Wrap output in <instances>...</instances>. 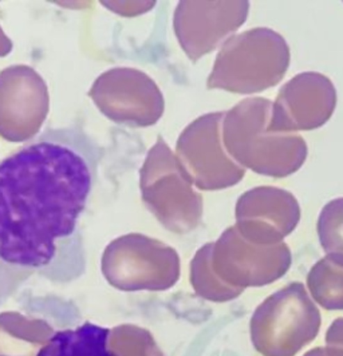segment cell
Wrapping results in <instances>:
<instances>
[{
	"label": "cell",
	"mask_w": 343,
	"mask_h": 356,
	"mask_svg": "<svg viewBox=\"0 0 343 356\" xmlns=\"http://www.w3.org/2000/svg\"><path fill=\"white\" fill-rule=\"evenodd\" d=\"M98 145L79 127H51L0 162V260L67 284L86 270L79 231Z\"/></svg>",
	"instance_id": "1"
},
{
	"label": "cell",
	"mask_w": 343,
	"mask_h": 356,
	"mask_svg": "<svg viewBox=\"0 0 343 356\" xmlns=\"http://www.w3.org/2000/svg\"><path fill=\"white\" fill-rule=\"evenodd\" d=\"M271 101L247 98L225 113L223 143L240 166L262 176L283 178L298 172L308 159L301 136L273 133Z\"/></svg>",
	"instance_id": "2"
},
{
	"label": "cell",
	"mask_w": 343,
	"mask_h": 356,
	"mask_svg": "<svg viewBox=\"0 0 343 356\" xmlns=\"http://www.w3.org/2000/svg\"><path fill=\"white\" fill-rule=\"evenodd\" d=\"M286 39L271 29L257 27L231 36L217 54L207 89L256 94L276 86L289 67Z\"/></svg>",
	"instance_id": "3"
},
{
	"label": "cell",
	"mask_w": 343,
	"mask_h": 356,
	"mask_svg": "<svg viewBox=\"0 0 343 356\" xmlns=\"http://www.w3.org/2000/svg\"><path fill=\"white\" fill-rule=\"evenodd\" d=\"M140 189L145 207L165 229L186 234L195 231L202 217V197L179 157L159 136L140 170Z\"/></svg>",
	"instance_id": "4"
},
{
	"label": "cell",
	"mask_w": 343,
	"mask_h": 356,
	"mask_svg": "<svg viewBox=\"0 0 343 356\" xmlns=\"http://www.w3.org/2000/svg\"><path fill=\"white\" fill-rule=\"evenodd\" d=\"M322 316L305 285L291 283L260 304L250 321L255 350L263 356H295L319 334Z\"/></svg>",
	"instance_id": "5"
},
{
	"label": "cell",
	"mask_w": 343,
	"mask_h": 356,
	"mask_svg": "<svg viewBox=\"0 0 343 356\" xmlns=\"http://www.w3.org/2000/svg\"><path fill=\"white\" fill-rule=\"evenodd\" d=\"M102 270L122 289H163L180 275V257L172 247L141 233L111 241L102 256Z\"/></svg>",
	"instance_id": "6"
},
{
	"label": "cell",
	"mask_w": 343,
	"mask_h": 356,
	"mask_svg": "<svg viewBox=\"0 0 343 356\" xmlns=\"http://www.w3.org/2000/svg\"><path fill=\"white\" fill-rule=\"evenodd\" d=\"M225 111L208 113L195 120L181 133L176 156L200 191H220L237 185L246 175L225 152L223 121Z\"/></svg>",
	"instance_id": "7"
},
{
	"label": "cell",
	"mask_w": 343,
	"mask_h": 356,
	"mask_svg": "<svg viewBox=\"0 0 343 356\" xmlns=\"http://www.w3.org/2000/svg\"><path fill=\"white\" fill-rule=\"evenodd\" d=\"M291 263L286 243L257 245L246 240L236 227L221 233L211 254V267L217 279L241 291L275 283L289 272Z\"/></svg>",
	"instance_id": "8"
},
{
	"label": "cell",
	"mask_w": 343,
	"mask_h": 356,
	"mask_svg": "<svg viewBox=\"0 0 343 356\" xmlns=\"http://www.w3.org/2000/svg\"><path fill=\"white\" fill-rule=\"evenodd\" d=\"M91 101L110 121L130 127L156 125L165 101L156 82L145 72L115 67L101 74L89 90Z\"/></svg>",
	"instance_id": "9"
},
{
	"label": "cell",
	"mask_w": 343,
	"mask_h": 356,
	"mask_svg": "<svg viewBox=\"0 0 343 356\" xmlns=\"http://www.w3.org/2000/svg\"><path fill=\"white\" fill-rule=\"evenodd\" d=\"M50 110L45 79L26 65L0 72V137L8 143L35 138Z\"/></svg>",
	"instance_id": "10"
},
{
	"label": "cell",
	"mask_w": 343,
	"mask_h": 356,
	"mask_svg": "<svg viewBox=\"0 0 343 356\" xmlns=\"http://www.w3.org/2000/svg\"><path fill=\"white\" fill-rule=\"evenodd\" d=\"M250 1L182 0L175 11V33L193 62L214 51L248 18ZM230 39V38H228Z\"/></svg>",
	"instance_id": "11"
},
{
	"label": "cell",
	"mask_w": 343,
	"mask_h": 356,
	"mask_svg": "<svg viewBox=\"0 0 343 356\" xmlns=\"http://www.w3.org/2000/svg\"><path fill=\"white\" fill-rule=\"evenodd\" d=\"M337 106L334 83L321 72H302L280 89L272 104L270 129L294 134L315 130L331 118Z\"/></svg>",
	"instance_id": "12"
},
{
	"label": "cell",
	"mask_w": 343,
	"mask_h": 356,
	"mask_svg": "<svg viewBox=\"0 0 343 356\" xmlns=\"http://www.w3.org/2000/svg\"><path fill=\"white\" fill-rule=\"evenodd\" d=\"M236 229L257 245L283 243L301 220L298 200L289 191L257 186L243 193L236 202Z\"/></svg>",
	"instance_id": "13"
},
{
	"label": "cell",
	"mask_w": 343,
	"mask_h": 356,
	"mask_svg": "<svg viewBox=\"0 0 343 356\" xmlns=\"http://www.w3.org/2000/svg\"><path fill=\"white\" fill-rule=\"evenodd\" d=\"M110 330L85 321L72 330H59L35 356H118L109 350Z\"/></svg>",
	"instance_id": "14"
},
{
	"label": "cell",
	"mask_w": 343,
	"mask_h": 356,
	"mask_svg": "<svg viewBox=\"0 0 343 356\" xmlns=\"http://www.w3.org/2000/svg\"><path fill=\"white\" fill-rule=\"evenodd\" d=\"M312 299L327 311H343V263L330 256L321 259L308 275Z\"/></svg>",
	"instance_id": "15"
},
{
	"label": "cell",
	"mask_w": 343,
	"mask_h": 356,
	"mask_svg": "<svg viewBox=\"0 0 343 356\" xmlns=\"http://www.w3.org/2000/svg\"><path fill=\"white\" fill-rule=\"evenodd\" d=\"M212 248L214 243H208L196 253L192 261V283L200 295L209 300L228 302L236 299L243 291L231 288L217 279L211 267Z\"/></svg>",
	"instance_id": "16"
},
{
	"label": "cell",
	"mask_w": 343,
	"mask_h": 356,
	"mask_svg": "<svg viewBox=\"0 0 343 356\" xmlns=\"http://www.w3.org/2000/svg\"><path fill=\"white\" fill-rule=\"evenodd\" d=\"M318 236L326 254L343 263V197L326 204L318 218Z\"/></svg>",
	"instance_id": "17"
},
{
	"label": "cell",
	"mask_w": 343,
	"mask_h": 356,
	"mask_svg": "<svg viewBox=\"0 0 343 356\" xmlns=\"http://www.w3.org/2000/svg\"><path fill=\"white\" fill-rule=\"evenodd\" d=\"M105 7L113 10L114 13L125 17H133V15H140L146 13V10L152 8L156 3H144V1H114V3H108V1H101Z\"/></svg>",
	"instance_id": "18"
},
{
	"label": "cell",
	"mask_w": 343,
	"mask_h": 356,
	"mask_svg": "<svg viewBox=\"0 0 343 356\" xmlns=\"http://www.w3.org/2000/svg\"><path fill=\"white\" fill-rule=\"evenodd\" d=\"M326 344L330 347L343 350V318H338L331 323L326 331Z\"/></svg>",
	"instance_id": "19"
},
{
	"label": "cell",
	"mask_w": 343,
	"mask_h": 356,
	"mask_svg": "<svg viewBox=\"0 0 343 356\" xmlns=\"http://www.w3.org/2000/svg\"><path fill=\"white\" fill-rule=\"evenodd\" d=\"M303 356H343V350L335 348V347H317L308 351Z\"/></svg>",
	"instance_id": "20"
},
{
	"label": "cell",
	"mask_w": 343,
	"mask_h": 356,
	"mask_svg": "<svg viewBox=\"0 0 343 356\" xmlns=\"http://www.w3.org/2000/svg\"><path fill=\"white\" fill-rule=\"evenodd\" d=\"M13 50V42L3 34L0 29V56H6Z\"/></svg>",
	"instance_id": "21"
}]
</instances>
